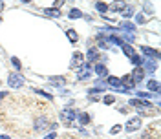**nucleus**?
Instances as JSON below:
<instances>
[{"label": "nucleus", "mask_w": 161, "mask_h": 139, "mask_svg": "<svg viewBox=\"0 0 161 139\" xmlns=\"http://www.w3.org/2000/svg\"><path fill=\"white\" fill-rule=\"evenodd\" d=\"M130 106H134V108L139 112L141 115H152V114H156V110H152V104L150 103H147V101L143 99H130V103H128Z\"/></svg>", "instance_id": "f257e3e1"}, {"label": "nucleus", "mask_w": 161, "mask_h": 139, "mask_svg": "<svg viewBox=\"0 0 161 139\" xmlns=\"http://www.w3.org/2000/svg\"><path fill=\"white\" fill-rule=\"evenodd\" d=\"M50 126V121H48V117L46 115H40V117H37L35 119V123H33V130L35 132H42V130H46Z\"/></svg>", "instance_id": "f03ea898"}, {"label": "nucleus", "mask_w": 161, "mask_h": 139, "mask_svg": "<svg viewBox=\"0 0 161 139\" xmlns=\"http://www.w3.org/2000/svg\"><path fill=\"white\" fill-rule=\"evenodd\" d=\"M8 84L11 88H20V86H24V77L20 73H11L8 77Z\"/></svg>", "instance_id": "7ed1b4c3"}, {"label": "nucleus", "mask_w": 161, "mask_h": 139, "mask_svg": "<svg viewBox=\"0 0 161 139\" xmlns=\"http://www.w3.org/2000/svg\"><path fill=\"white\" fill-rule=\"evenodd\" d=\"M60 119L64 121V123H70V121H75V110L70 108V106H66V108L60 110Z\"/></svg>", "instance_id": "20e7f679"}, {"label": "nucleus", "mask_w": 161, "mask_h": 139, "mask_svg": "<svg viewBox=\"0 0 161 139\" xmlns=\"http://www.w3.org/2000/svg\"><path fill=\"white\" fill-rule=\"evenodd\" d=\"M141 125H143V121H141V117H132V119H128V123H126V132H134V130H139Z\"/></svg>", "instance_id": "39448f33"}, {"label": "nucleus", "mask_w": 161, "mask_h": 139, "mask_svg": "<svg viewBox=\"0 0 161 139\" xmlns=\"http://www.w3.org/2000/svg\"><path fill=\"white\" fill-rule=\"evenodd\" d=\"M79 81H86V79H90V75H92V68H90V64H82V66H79Z\"/></svg>", "instance_id": "423d86ee"}, {"label": "nucleus", "mask_w": 161, "mask_h": 139, "mask_svg": "<svg viewBox=\"0 0 161 139\" xmlns=\"http://www.w3.org/2000/svg\"><path fill=\"white\" fill-rule=\"evenodd\" d=\"M106 82H108L110 86H114V88H117V90L121 88V92H123V93H128V90L123 88V84H121V79H119V77H112V75H110V77L106 79Z\"/></svg>", "instance_id": "0eeeda50"}, {"label": "nucleus", "mask_w": 161, "mask_h": 139, "mask_svg": "<svg viewBox=\"0 0 161 139\" xmlns=\"http://www.w3.org/2000/svg\"><path fill=\"white\" fill-rule=\"evenodd\" d=\"M82 59H84V55H82L80 51H75V53H73V57H71L70 68H79V66H82Z\"/></svg>", "instance_id": "6e6552de"}, {"label": "nucleus", "mask_w": 161, "mask_h": 139, "mask_svg": "<svg viewBox=\"0 0 161 139\" xmlns=\"http://www.w3.org/2000/svg\"><path fill=\"white\" fill-rule=\"evenodd\" d=\"M141 53L147 55V57H152V59H158V57H159V51L152 50L150 46H141Z\"/></svg>", "instance_id": "1a4fd4ad"}, {"label": "nucleus", "mask_w": 161, "mask_h": 139, "mask_svg": "<svg viewBox=\"0 0 161 139\" xmlns=\"http://www.w3.org/2000/svg\"><path fill=\"white\" fill-rule=\"evenodd\" d=\"M132 79H134V82H141V81L145 79V70L143 68H136L134 70V73H132Z\"/></svg>", "instance_id": "9d476101"}, {"label": "nucleus", "mask_w": 161, "mask_h": 139, "mask_svg": "<svg viewBox=\"0 0 161 139\" xmlns=\"http://www.w3.org/2000/svg\"><path fill=\"white\" fill-rule=\"evenodd\" d=\"M44 15L46 17H51V19H60V9H57V8H46L44 9Z\"/></svg>", "instance_id": "9b49d317"}, {"label": "nucleus", "mask_w": 161, "mask_h": 139, "mask_svg": "<svg viewBox=\"0 0 161 139\" xmlns=\"http://www.w3.org/2000/svg\"><path fill=\"white\" fill-rule=\"evenodd\" d=\"M86 57H88V62H95V60H99V53H97V48H88V53H86Z\"/></svg>", "instance_id": "f8f14e48"}, {"label": "nucleus", "mask_w": 161, "mask_h": 139, "mask_svg": "<svg viewBox=\"0 0 161 139\" xmlns=\"http://www.w3.org/2000/svg\"><path fill=\"white\" fill-rule=\"evenodd\" d=\"M121 48H123V51H125V55H126L128 59H132L134 55H137V53H136V50L132 48L130 44H126V42H123V44H121Z\"/></svg>", "instance_id": "ddd939ff"}, {"label": "nucleus", "mask_w": 161, "mask_h": 139, "mask_svg": "<svg viewBox=\"0 0 161 139\" xmlns=\"http://www.w3.org/2000/svg\"><path fill=\"white\" fill-rule=\"evenodd\" d=\"M147 88L150 90V92H154V93H159V82L154 81V79H150L148 82H147Z\"/></svg>", "instance_id": "4468645a"}, {"label": "nucleus", "mask_w": 161, "mask_h": 139, "mask_svg": "<svg viewBox=\"0 0 161 139\" xmlns=\"http://www.w3.org/2000/svg\"><path fill=\"white\" fill-rule=\"evenodd\" d=\"M126 6H128V2H115V4H114L112 8H108V9H112V11H119V13H121V11L125 9Z\"/></svg>", "instance_id": "2eb2a0df"}, {"label": "nucleus", "mask_w": 161, "mask_h": 139, "mask_svg": "<svg viewBox=\"0 0 161 139\" xmlns=\"http://www.w3.org/2000/svg\"><path fill=\"white\" fill-rule=\"evenodd\" d=\"M68 17H70L71 20L80 19V17H82V11H80V9H77V8H73V9H70V13H68Z\"/></svg>", "instance_id": "dca6fc26"}, {"label": "nucleus", "mask_w": 161, "mask_h": 139, "mask_svg": "<svg viewBox=\"0 0 161 139\" xmlns=\"http://www.w3.org/2000/svg\"><path fill=\"white\" fill-rule=\"evenodd\" d=\"M95 73H97L99 77H104V75H106V66H104L103 62H99V64L95 66Z\"/></svg>", "instance_id": "f3484780"}, {"label": "nucleus", "mask_w": 161, "mask_h": 139, "mask_svg": "<svg viewBox=\"0 0 161 139\" xmlns=\"http://www.w3.org/2000/svg\"><path fill=\"white\" fill-rule=\"evenodd\" d=\"M66 35H68L70 42H73V44L79 40V35H77V31H75V30H68V31H66Z\"/></svg>", "instance_id": "a211bd4d"}, {"label": "nucleus", "mask_w": 161, "mask_h": 139, "mask_svg": "<svg viewBox=\"0 0 161 139\" xmlns=\"http://www.w3.org/2000/svg\"><path fill=\"white\" fill-rule=\"evenodd\" d=\"M95 9L104 15V13L108 11V4H104V2H95Z\"/></svg>", "instance_id": "6ab92c4d"}, {"label": "nucleus", "mask_w": 161, "mask_h": 139, "mask_svg": "<svg viewBox=\"0 0 161 139\" xmlns=\"http://www.w3.org/2000/svg\"><path fill=\"white\" fill-rule=\"evenodd\" d=\"M119 30H126V31H130V33H136V26L130 24V22H123L119 26Z\"/></svg>", "instance_id": "aec40b11"}, {"label": "nucleus", "mask_w": 161, "mask_h": 139, "mask_svg": "<svg viewBox=\"0 0 161 139\" xmlns=\"http://www.w3.org/2000/svg\"><path fill=\"white\" fill-rule=\"evenodd\" d=\"M121 13H123V17H125V19H128V17H132V15H134V6H132V4H128V6H126L125 9L121 11Z\"/></svg>", "instance_id": "412c9836"}, {"label": "nucleus", "mask_w": 161, "mask_h": 139, "mask_svg": "<svg viewBox=\"0 0 161 139\" xmlns=\"http://www.w3.org/2000/svg\"><path fill=\"white\" fill-rule=\"evenodd\" d=\"M90 114H86V112H82V114H80L79 115V123L80 125H88V123H90Z\"/></svg>", "instance_id": "4be33fe9"}, {"label": "nucleus", "mask_w": 161, "mask_h": 139, "mask_svg": "<svg viewBox=\"0 0 161 139\" xmlns=\"http://www.w3.org/2000/svg\"><path fill=\"white\" fill-rule=\"evenodd\" d=\"M11 64H13V68L17 70V71H19V70L22 68V62H20V60L17 59V57H11Z\"/></svg>", "instance_id": "5701e85b"}, {"label": "nucleus", "mask_w": 161, "mask_h": 139, "mask_svg": "<svg viewBox=\"0 0 161 139\" xmlns=\"http://www.w3.org/2000/svg\"><path fill=\"white\" fill-rule=\"evenodd\" d=\"M50 82H53V84H64L66 79L64 77H50Z\"/></svg>", "instance_id": "b1692460"}, {"label": "nucleus", "mask_w": 161, "mask_h": 139, "mask_svg": "<svg viewBox=\"0 0 161 139\" xmlns=\"http://www.w3.org/2000/svg\"><path fill=\"white\" fill-rule=\"evenodd\" d=\"M103 103H104V104H114V103H115V97H114V95H104Z\"/></svg>", "instance_id": "393cba45"}, {"label": "nucleus", "mask_w": 161, "mask_h": 139, "mask_svg": "<svg viewBox=\"0 0 161 139\" xmlns=\"http://www.w3.org/2000/svg\"><path fill=\"white\" fill-rule=\"evenodd\" d=\"M121 130H123V126H121V125H115V126H112L110 134H119Z\"/></svg>", "instance_id": "a878e982"}, {"label": "nucleus", "mask_w": 161, "mask_h": 139, "mask_svg": "<svg viewBox=\"0 0 161 139\" xmlns=\"http://www.w3.org/2000/svg\"><path fill=\"white\" fill-rule=\"evenodd\" d=\"M136 22H137V24H145V22H147V19H145V15H137V19H136Z\"/></svg>", "instance_id": "bb28decb"}, {"label": "nucleus", "mask_w": 161, "mask_h": 139, "mask_svg": "<svg viewBox=\"0 0 161 139\" xmlns=\"http://www.w3.org/2000/svg\"><path fill=\"white\" fill-rule=\"evenodd\" d=\"M99 92H103V90H99V88H92V90H88V95H97Z\"/></svg>", "instance_id": "cd10ccee"}, {"label": "nucleus", "mask_w": 161, "mask_h": 139, "mask_svg": "<svg viewBox=\"0 0 161 139\" xmlns=\"http://www.w3.org/2000/svg\"><path fill=\"white\" fill-rule=\"evenodd\" d=\"M55 137H57V134H55V132H51V134H48L44 139H55Z\"/></svg>", "instance_id": "c85d7f7f"}, {"label": "nucleus", "mask_w": 161, "mask_h": 139, "mask_svg": "<svg viewBox=\"0 0 161 139\" xmlns=\"http://www.w3.org/2000/svg\"><path fill=\"white\" fill-rule=\"evenodd\" d=\"M139 97H141V99H145V97H150V93H147V92H139Z\"/></svg>", "instance_id": "c756f323"}, {"label": "nucleus", "mask_w": 161, "mask_h": 139, "mask_svg": "<svg viewBox=\"0 0 161 139\" xmlns=\"http://www.w3.org/2000/svg\"><path fill=\"white\" fill-rule=\"evenodd\" d=\"M147 70H148V71H154V70H156V64H147Z\"/></svg>", "instance_id": "7c9ffc66"}, {"label": "nucleus", "mask_w": 161, "mask_h": 139, "mask_svg": "<svg viewBox=\"0 0 161 139\" xmlns=\"http://www.w3.org/2000/svg\"><path fill=\"white\" fill-rule=\"evenodd\" d=\"M0 9H4V2H0Z\"/></svg>", "instance_id": "2f4dec72"}, {"label": "nucleus", "mask_w": 161, "mask_h": 139, "mask_svg": "<svg viewBox=\"0 0 161 139\" xmlns=\"http://www.w3.org/2000/svg\"><path fill=\"white\" fill-rule=\"evenodd\" d=\"M0 19H2V17H0Z\"/></svg>", "instance_id": "473e14b6"}]
</instances>
